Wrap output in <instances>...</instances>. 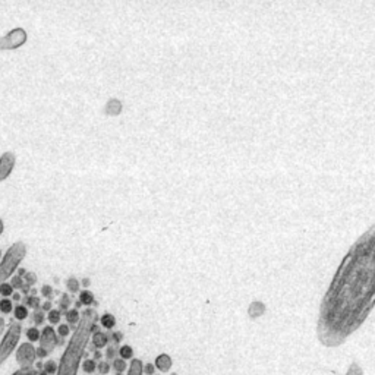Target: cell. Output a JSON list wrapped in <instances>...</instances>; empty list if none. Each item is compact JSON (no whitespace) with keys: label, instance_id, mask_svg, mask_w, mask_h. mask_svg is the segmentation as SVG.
<instances>
[{"label":"cell","instance_id":"1","mask_svg":"<svg viewBox=\"0 0 375 375\" xmlns=\"http://www.w3.org/2000/svg\"><path fill=\"white\" fill-rule=\"evenodd\" d=\"M375 304V226L344 256L322 301L318 333L337 346L367 318Z\"/></svg>","mask_w":375,"mask_h":375},{"label":"cell","instance_id":"2","mask_svg":"<svg viewBox=\"0 0 375 375\" xmlns=\"http://www.w3.org/2000/svg\"><path fill=\"white\" fill-rule=\"evenodd\" d=\"M25 255H27V245L24 242H16L6 250L3 259L0 261V284L4 283L9 277H12V274L19 267V264L24 261Z\"/></svg>","mask_w":375,"mask_h":375},{"label":"cell","instance_id":"3","mask_svg":"<svg viewBox=\"0 0 375 375\" xmlns=\"http://www.w3.org/2000/svg\"><path fill=\"white\" fill-rule=\"evenodd\" d=\"M27 41V31L22 28H15L0 38V50H15L19 49Z\"/></svg>","mask_w":375,"mask_h":375},{"label":"cell","instance_id":"4","mask_svg":"<svg viewBox=\"0 0 375 375\" xmlns=\"http://www.w3.org/2000/svg\"><path fill=\"white\" fill-rule=\"evenodd\" d=\"M15 163H16V158H15L13 153L6 151L1 154V157H0V182L6 181L10 176V173L15 169Z\"/></svg>","mask_w":375,"mask_h":375},{"label":"cell","instance_id":"5","mask_svg":"<svg viewBox=\"0 0 375 375\" xmlns=\"http://www.w3.org/2000/svg\"><path fill=\"white\" fill-rule=\"evenodd\" d=\"M58 344V334L55 331V328L52 325L44 327L41 331V339H40V346L43 349H46L49 353L55 349V346Z\"/></svg>","mask_w":375,"mask_h":375},{"label":"cell","instance_id":"6","mask_svg":"<svg viewBox=\"0 0 375 375\" xmlns=\"http://www.w3.org/2000/svg\"><path fill=\"white\" fill-rule=\"evenodd\" d=\"M172 358L169 356V355H166V353H161V355H158L157 358H156V364H154V367L157 368V370H160L161 373H167V371H170V368H172Z\"/></svg>","mask_w":375,"mask_h":375},{"label":"cell","instance_id":"7","mask_svg":"<svg viewBox=\"0 0 375 375\" xmlns=\"http://www.w3.org/2000/svg\"><path fill=\"white\" fill-rule=\"evenodd\" d=\"M122 112V103L116 98H112L107 101L106 104V109H104V113L107 116H118L119 113Z\"/></svg>","mask_w":375,"mask_h":375},{"label":"cell","instance_id":"8","mask_svg":"<svg viewBox=\"0 0 375 375\" xmlns=\"http://www.w3.org/2000/svg\"><path fill=\"white\" fill-rule=\"evenodd\" d=\"M107 343H109V336H107L106 333H103V331L94 333V336H93V344H94V347H95L97 350L106 349Z\"/></svg>","mask_w":375,"mask_h":375},{"label":"cell","instance_id":"9","mask_svg":"<svg viewBox=\"0 0 375 375\" xmlns=\"http://www.w3.org/2000/svg\"><path fill=\"white\" fill-rule=\"evenodd\" d=\"M64 318H66V324L70 327V325H75L81 321V313L76 308H70L69 311L64 312Z\"/></svg>","mask_w":375,"mask_h":375},{"label":"cell","instance_id":"10","mask_svg":"<svg viewBox=\"0 0 375 375\" xmlns=\"http://www.w3.org/2000/svg\"><path fill=\"white\" fill-rule=\"evenodd\" d=\"M97 364H98V362H95L93 358H87V359H84L81 368H82V371H84L85 374L91 375L94 374V373H97Z\"/></svg>","mask_w":375,"mask_h":375},{"label":"cell","instance_id":"11","mask_svg":"<svg viewBox=\"0 0 375 375\" xmlns=\"http://www.w3.org/2000/svg\"><path fill=\"white\" fill-rule=\"evenodd\" d=\"M100 324L103 328L106 330H113L115 325H116V318L112 315V313H104L101 318H100Z\"/></svg>","mask_w":375,"mask_h":375},{"label":"cell","instance_id":"12","mask_svg":"<svg viewBox=\"0 0 375 375\" xmlns=\"http://www.w3.org/2000/svg\"><path fill=\"white\" fill-rule=\"evenodd\" d=\"M25 336H27V339H28L30 343H37V342H40V339H41V331L34 325V327L27 328Z\"/></svg>","mask_w":375,"mask_h":375},{"label":"cell","instance_id":"13","mask_svg":"<svg viewBox=\"0 0 375 375\" xmlns=\"http://www.w3.org/2000/svg\"><path fill=\"white\" fill-rule=\"evenodd\" d=\"M58 370H59V365H58V362H56V361H53V359H47V361H44V362H43V371H44L47 375H56Z\"/></svg>","mask_w":375,"mask_h":375},{"label":"cell","instance_id":"14","mask_svg":"<svg viewBox=\"0 0 375 375\" xmlns=\"http://www.w3.org/2000/svg\"><path fill=\"white\" fill-rule=\"evenodd\" d=\"M13 315H15V318L18 319V321H24V319H27L28 318V308L25 307V305H16L15 308H13Z\"/></svg>","mask_w":375,"mask_h":375},{"label":"cell","instance_id":"15","mask_svg":"<svg viewBox=\"0 0 375 375\" xmlns=\"http://www.w3.org/2000/svg\"><path fill=\"white\" fill-rule=\"evenodd\" d=\"M79 302H81V305L90 307V305L94 304V295L90 290H82L79 293Z\"/></svg>","mask_w":375,"mask_h":375},{"label":"cell","instance_id":"16","mask_svg":"<svg viewBox=\"0 0 375 375\" xmlns=\"http://www.w3.org/2000/svg\"><path fill=\"white\" fill-rule=\"evenodd\" d=\"M118 353H119V358H122L124 361H129V359L133 358V349L129 344H122L119 347Z\"/></svg>","mask_w":375,"mask_h":375},{"label":"cell","instance_id":"17","mask_svg":"<svg viewBox=\"0 0 375 375\" xmlns=\"http://www.w3.org/2000/svg\"><path fill=\"white\" fill-rule=\"evenodd\" d=\"M112 370H115L116 374H124L126 370H127V364H126V361H124L122 358H116V359L112 362Z\"/></svg>","mask_w":375,"mask_h":375},{"label":"cell","instance_id":"18","mask_svg":"<svg viewBox=\"0 0 375 375\" xmlns=\"http://www.w3.org/2000/svg\"><path fill=\"white\" fill-rule=\"evenodd\" d=\"M47 319L52 325H59L61 319H62V311L61 310H52L50 312H47Z\"/></svg>","mask_w":375,"mask_h":375},{"label":"cell","instance_id":"19","mask_svg":"<svg viewBox=\"0 0 375 375\" xmlns=\"http://www.w3.org/2000/svg\"><path fill=\"white\" fill-rule=\"evenodd\" d=\"M110 371H112V364H110L109 361L103 359V361H100V362L97 364V373L100 375L110 374Z\"/></svg>","mask_w":375,"mask_h":375},{"label":"cell","instance_id":"20","mask_svg":"<svg viewBox=\"0 0 375 375\" xmlns=\"http://www.w3.org/2000/svg\"><path fill=\"white\" fill-rule=\"evenodd\" d=\"M13 302L9 298H3L0 299V312L1 313H10L13 311Z\"/></svg>","mask_w":375,"mask_h":375},{"label":"cell","instance_id":"21","mask_svg":"<svg viewBox=\"0 0 375 375\" xmlns=\"http://www.w3.org/2000/svg\"><path fill=\"white\" fill-rule=\"evenodd\" d=\"M103 353H104L106 361H109V362H110V361L113 362V361L118 358V349H116L115 346H109V344H107V346H106V350H104Z\"/></svg>","mask_w":375,"mask_h":375},{"label":"cell","instance_id":"22","mask_svg":"<svg viewBox=\"0 0 375 375\" xmlns=\"http://www.w3.org/2000/svg\"><path fill=\"white\" fill-rule=\"evenodd\" d=\"M56 334H58L59 339H63V340H64V339L70 334V327H69L67 324H59L58 328H56Z\"/></svg>","mask_w":375,"mask_h":375},{"label":"cell","instance_id":"23","mask_svg":"<svg viewBox=\"0 0 375 375\" xmlns=\"http://www.w3.org/2000/svg\"><path fill=\"white\" fill-rule=\"evenodd\" d=\"M0 295H1L3 298L12 296V295H13V287H12V284L7 283V281L1 283V284H0Z\"/></svg>","mask_w":375,"mask_h":375},{"label":"cell","instance_id":"24","mask_svg":"<svg viewBox=\"0 0 375 375\" xmlns=\"http://www.w3.org/2000/svg\"><path fill=\"white\" fill-rule=\"evenodd\" d=\"M59 310L64 311V312L70 310V298H69L67 293H63L62 298L59 299Z\"/></svg>","mask_w":375,"mask_h":375},{"label":"cell","instance_id":"25","mask_svg":"<svg viewBox=\"0 0 375 375\" xmlns=\"http://www.w3.org/2000/svg\"><path fill=\"white\" fill-rule=\"evenodd\" d=\"M44 321H46V313L43 312V311H34V313H32V322L35 324V327L43 325Z\"/></svg>","mask_w":375,"mask_h":375},{"label":"cell","instance_id":"26","mask_svg":"<svg viewBox=\"0 0 375 375\" xmlns=\"http://www.w3.org/2000/svg\"><path fill=\"white\" fill-rule=\"evenodd\" d=\"M66 287L70 293H78L79 292V281L76 279H69L66 281Z\"/></svg>","mask_w":375,"mask_h":375},{"label":"cell","instance_id":"27","mask_svg":"<svg viewBox=\"0 0 375 375\" xmlns=\"http://www.w3.org/2000/svg\"><path fill=\"white\" fill-rule=\"evenodd\" d=\"M25 304H27V308L30 307V308H34L35 311H37V308L41 305V302H40V298H37V296H28L27 299H25Z\"/></svg>","mask_w":375,"mask_h":375},{"label":"cell","instance_id":"28","mask_svg":"<svg viewBox=\"0 0 375 375\" xmlns=\"http://www.w3.org/2000/svg\"><path fill=\"white\" fill-rule=\"evenodd\" d=\"M346 375H364V371L362 368L359 367V364H352L347 370Z\"/></svg>","mask_w":375,"mask_h":375},{"label":"cell","instance_id":"29","mask_svg":"<svg viewBox=\"0 0 375 375\" xmlns=\"http://www.w3.org/2000/svg\"><path fill=\"white\" fill-rule=\"evenodd\" d=\"M41 295H43L47 301H50V299L53 298V287L49 286V284H44V286L41 287Z\"/></svg>","mask_w":375,"mask_h":375},{"label":"cell","instance_id":"30","mask_svg":"<svg viewBox=\"0 0 375 375\" xmlns=\"http://www.w3.org/2000/svg\"><path fill=\"white\" fill-rule=\"evenodd\" d=\"M12 287L15 289V287H18V289H24V283H22V280H21V276H15V277H12Z\"/></svg>","mask_w":375,"mask_h":375},{"label":"cell","instance_id":"31","mask_svg":"<svg viewBox=\"0 0 375 375\" xmlns=\"http://www.w3.org/2000/svg\"><path fill=\"white\" fill-rule=\"evenodd\" d=\"M47 355H49V352L46 350V349H43L41 346H38V347H35V358H40V359H44V358H47Z\"/></svg>","mask_w":375,"mask_h":375},{"label":"cell","instance_id":"32","mask_svg":"<svg viewBox=\"0 0 375 375\" xmlns=\"http://www.w3.org/2000/svg\"><path fill=\"white\" fill-rule=\"evenodd\" d=\"M25 280H27V286L30 287V286H32L37 281V276L32 274V273H27L25 274Z\"/></svg>","mask_w":375,"mask_h":375},{"label":"cell","instance_id":"33","mask_svg":"<svg viewBox=\"0 0 375 375\" xmlns=\"http://www.w3.org/2000/svg\"><path fill=\"white\" fill-rule=\"evenodd\" d=\"M144 373L147 375H153L156 373V367H154V364H145L144 365Z\"/></svg>","mask_w":375,"mask_h":375},{"label":"cell","instance_id":"34","mask_svg":"<svg viewBox=\"0 0 375 375\" xmlns=\"http://www.w3.org/2000/svg\"><path fill=\"white\" fill-rule=\"evenodd\" d=\"M52 310H53L52 301H46L44 304H41V311H43V312H50Z\"/></svg>","mask_w":375,"mask_h":375},{"label":"cell","instance_id":"35","mask_svg":"<svg viewBox=\"0 0 375 375\" xmlns=\"http://www.w3.org/2000/svg\"><path fill=\"white\" fill-rule=\"evenodd\" d=\"M122 339H124V334H122L121 331H115V333H112V340H113L115 343H121V342H122Z\"/></svg>","mask_w":375,"mask_h":375},{"label":"cell","instance_id":"36","mask_svg":"<svg viewBox=\"0 0 375 375\" xmlns=\"http://www.w3.org/2000/svg\"><path fill=\"white\" fill-rule=\"evenodd\" d=\"M103 358H104V353L101 352V350H94V353H93V359L95 361V362H100V361H103Z\"/></svg>","mask_w":375,"mask_h":375},{"label":"cell","instance_id":"37","mask_svg":"<svg viewBox=\"0 0 375 375\" xmlns=\"http://www.w3.org/2000/svg\"><path fill=\"white\" fill-rule=\"evenodd\" d=\"M13 301H15V302H19V301H21V295H19V293H13V295H12V302H13Z\"/></svg>","mask_w":375,"mask_h":375},{"label":"cell","instance_id":"38","mask_svg":"<svg viewBox=\"0 0 375 375\" xmlns=\"http://www.w3.org/2000/svg\"><path fill=\"white\" fill-rule=\"evenodd\" d=\"M3 230H4V224H3V221H1V219H0V236H1V233H3Z\"/></svg>","mask_w":375,"mask_h":375},{"label":"cell","instance_id":"39","mask_svg":"<svg viewBox=\"0 0 375 375\" xmlns=\"http://www.w3.org/2000/svg\"><path fill=\"white\" fill-rule=\"evenodd\" d=\"M3 325H4V321L0 318V333H1V330H3Z\"/></svg>","mask_w":375,"mask_h":375},{"label":"cell","instance_id":"40","mask_svg":"<svg viewBox=\"0 0 375 375\" xmlns=\"http://www.w3.org/2000/svg\"><path fill=\"white\" fill-rule=\"evenodd\" d=\"M88 284H90V280H88V279H85V280H84V286H88Z\"/></svg>","mask_w":375,"mask_h":375},{"label":"cell","instance_id":"41","mask_svg":"<svg viewBox=\"0 0 375 375\" xmlns=\"http://www.w3.org/2000/svg\"><path fill=\"white\" fill-rule=\"evenodd\" d=\"M38 375H47V374H46V373H44V371L41 370V371H38Z\"/></svg>","mask_w":375,"mask_h":375},{"label":"cell","instance_id":"42","mask_svg":"<svg viewBox=\"0 0 375 375\" xmlns=\"http://www.w3.org/2000/svg\"><path fill=\"white\" fill-rule=\"evenodd\" d=\"M0 256H1V252H0Z\"/></svg>","mask_w":375,"mask_h":375}]
</instances>
